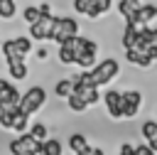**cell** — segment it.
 Masks as SVG:
<instances>
[{
    "label": "cell",
    "mask_w": 157,
    "mask_h": 155,
    "mask_svg": "<svg viewBox=\"0 0 157 155\" xmlns=\"http://www.w3.org/2000/svg\"><path fill=\"white\" fill-rule=\"evenodd\" d=\"M42 7V15L39 20H34L29 25V39H37V42H49L52 37V27H54V15L49 12V5H39Z\"/></svg>",
    "instance_id": "cell-3"
},
{
    "label": "cell",
    "mask_w": 157,
    "mask_h": 155,
    "mask_svg": "<svg viewBox=\"0 0 157 155\" xmlns=\"http://www.w3.org/2000/svg\"><path fill=\"white\" fill-rule=\"evenodd\" d=\"M118 155H135V145H132V143H120Z\"/></svg>",
    "instance_id": "cell-26"
},
{
    "label": "cell",
    "mask_w": 157,
    "mask_h": 155,
    "mask_svg": "<svg viewBox=\"0 0 157 155\" xmlns=\"http://www.w3.org/2000/svg\"><path fill=\"white\" fill-rule=\"evenodd\" d=\"M71 93H74V81L71 79H59L54 84V96L56 98H69Z\"/></svg>",
    "instance_id": "cell-15"
},
{
    "label": "cell",
    "mask_w": 157,
    "mask_h": 155,
    "mask_svg": "<svg viewBox=\"0 0 157 155\" xmlns=\"http://www.w3.org/2000/svg\"><path fill=\"white\" fill-rule=\"evenodd\" d=\"M44 103H47V91H44V86H39V84L29 86V89L20 96V111L27 113V116L39 113V111L44 108Z\"/></svg>",
    "instance_id": "cell-2"
},
{
    "label": "cell",
    "mask_w": 157,
    "mask_h": 155,
    "mask_svg": "<svg viewBox=\"0 0 157 155\" xmlns=\"http://www.w3.org/2000/svg\"><path fill=\"white\" fill-rule=\"evenodd\" d=\"M61 153H64L61 140H59V138H47V140L39 143V148H37L34 155H61Z\"/></svg>",
    "instance_id": "cell-11"
},
{
    "label": "cell",
    "mask_w": 157,
    "mask_h": 155,
    "mask_svg": "<svg viewBox=\"0 0 157 155\" xmlns=\"http://www.w3.org/2000/svg\"><path fill=\"white\" fill-rule=\"evenodd\" d=\"M140 133H142L145 143L152 140V138H157V121H155V118H152V121H145V123L140 125Z\"/></svg>",
    "instance_id": "cell-22"
},
{
    "label": "cell",
    "mask_w": 157,
    "mask_h": 155,
    "mask_svg": "<svg viewBox=\"0 0 157 155\" xmlns=\"http://www.w3.org/2000/svg\"><path fill=\"white\" fill-rule=\"evenodd\" d=\"M88 71H91L93 84L101 89V86H108V84H110L118 74H120V62H118V59H113V57H105V59L96 62Z\"/></svg>",
    "instance_id": "cell-1"
},
{
    "label": "cell",
    "mask_w": 157,
    "mask_h": 155,
    "mask_svg": "<svg viewBox=\"0 0 157 155\" xmlns=\"http://www.w3.org/2000/svg\"><path fill=\"white\" fill-rule=\"evenodd\" d=\"M12 130H15V133H27V130H29V116L20 111V113L15 116V123H12Z\"/></svg>",
    "instance_id": "cell-21"
},
{
    "label": "cell",
    "mask_w": 157,
    "mask_h": 155,
    "mask_svg": "<svg viewBox=\"0 0 157 155\" xmlns=\"http://www.w3.org/2000/svg\"><path fill=\"white\" fill-rule=\"evenodd\" d=\"M7 74L12 81H25L29 76V69H27L25 59H15V62H7Z\"/></svg>",
    "instance_id": "cell-10"
},
{
    "label": "cell",
    "mask_w": 157,
    "mask_h": 155,
    "mask_svg": "<svg viewBox=\"0 0 157 155\" xmlns=\"http://www.w3.org/2000/svg\"><path fill=\"white\" fill-rule=\"evenodd\" d=\"M96 59H98V54H76V62H74V64H78L81 69L88 71V69L96 64Z\"/></svg>",
    "instance_id": "cell-24"
},
{
    "label": "cell",
    "mask_w": 157,
    "mask_h": 155,
    "mask_svg": "<svg viewBox=\"0 0 157 155\" xmlns=\"http://www.w3.org/2000/svg\"><path fill=\"white\" fill-rule=\"evenodd\" d=\"M103 103H105V111L113 121H123V91H105L103 93Z\"/></svg>",
    "instance_id": "cell-7"
},
{
    "label": "cell",
    "mask_w": 157,
    "mask_h": 155,
    "mask_svg": "<svg viewBox=\"0 0 157 155\" xmlns=\"http://www.w3.org/2000/svg\"><path fill=\"white\" fill-rule=\"evenodd\" d=\"M27 133H29L34 140H47V138H49V128H47L44 123H39V121H37V123H29V130H27Z\"/></svg>",
    "instance_id": "cell-16"
},
{
    "label": "cell",
    "mask_w": 157,
    "mask_h": 155,
    "mask_svg": "<svg viewBox=\"0 0 157 155\" xmlns=\"http://www.w3.org/2000/svg\"><path fill=\"white\" fill-rule=\"evenodd\" d=\"M0 155H2V153H0Z\"/></svg>",
    "instance_id": "cell-32"
},
{
    "label": "cell",
    "mask_w": 157,
    "mask_h": 155,
    "mask_svg": "<svg viewBox=\"0 0 157 155\" xmlns=\"http://www.w3.org/2000/svg\"><path fill=\"white\" fill-rule=\"evenodd\" d=\"M66 103H69V111H74V113H83V111L88 108V103H86L78 93H71V96L66 98Z\"/></svg>",
    "instance_id": "cell-19"
},
{
    "label": "cell",
    "mask_w": 157,
    "mask_h": 155,
    "mask_svg": "<svg viewBox=\"0 0 157 155\" xmlns=\"http://www.w3.org/2000/svg\"><path fill=\"white\" fill-rule=\"evenodd\" d=\"M135 155H157L147 143H140V145H135Z\"/></svg>",
    "instance_id": "cell-25"
},
{
    "label": "cell",
    "mask_w": 157,
    "mask_h": 155,
    "mask_svg": "<svg viewBox=\"0 0 157 155\" xmlns=\"http://www.w3.org/2000/svg\"><path fill=\"white\" fill-rule=\"evenodd\" d=\"M110 2H113V0H91V5H88V10H86V17H88V20H98L101 15L108 12Z\"/></svg>",
    "instance_id": "cell-13"
},
{
    "label": "cell",
    "mask_w": 157,
    "mask_h": 155,
    "mask_svg": "<svg viewBox=\"0 0 157 155\" xmlns=\"http://www.w3.org/2000/svg\"><path fill=\"white\" fill-rule=\"evenodd\" d=\"M0 52L5 57V62H15V59H25L32 52V39L29 37H12L0 42Z\"/></svg>",
    "instance_id": "cell-4"
},
{
    "label": "cell",
    "mask_w": 157,
    "mask_h": 155,
    "mask_svg": "<svg viewBox=\"0 0 157 155\" xmlns=\"http://www.w3.org/2000/svg\"><path fill=\"white\" fill-rule=\"evenodd\" d=\"M125 59L130 62V64H135V66H140V69H147V66H152V57H150V52H142V49H125Z\"/></svg>",
    "instance_id": "cell-9"
},
{
    "label": "cell",
    "mask_w": 157,
    "mask_h": 155,
    "mask_svg": "<svg viewBox=\"0 0 157 155\" xmlns=\"http://www.w3.org/2000/svg\"><path fill=\"white\" fill-rule=\"evenodd\" d=\"M123 103H130V106H140L142 108V93L137 89H128V91H123Z\"/></svg>",
    "instance_id": "cell-20"
},
{
    "label": "cell",
    "mask_w": 157,
    "mask_h": 155,
    "mask_svg": "<svg viewBox=\"0 0 157 155\" xmlns=\"http://www.w3.org/2000/svg\"><path fill=\"white\" fill-rule=\"evenodd\" d=\"M42 140H34L29 133H17L7 145H10V153L12 155H34L37 148H39Z\"/></svg>",
    "instance_id": "cell-6"
},
{
    "label": "cell",
    "mask_w": 157,
    "mask_h": 155,
    "mask_svg": "<svg viewBox=\"0 0 157 155\" xmlns=\"http://www.w3.org/2000/svg\"><path fill=\"white\" fill-rule=\"evenodd\" d=\"M17 113H20V106H5V108H0V128L2 130H12V123H15Z\"/></svg>",
    "instance_id": "cell-12"
},
{
    "label": "cell",
    "mask_w": 157,
    "mask_h": 155,
    "mask_svg": "<svg viewBox=\"0 0 157 155\" xmlns=\"http://www.w3.org/2000/svg\"><path fill=\"white\" fill-rule=\"evenodd\" d=\"M91 155H105V150H103L101 145H93V148H91Z\"/></svg>",
    "instance_id": "cell-27"
},
{
    "label": "cell",
    "mask_w": 157,
    "mask_h": 155,
    "mask_svg": "<svg viewBox=\"0 0 157 155\" xmlns=\"http://www.w3.org/2000/svg\"><path fill=\"white\" fill-rule=\"evenodd\" d=\"M140 5H142L140 0H118V12H120L123 17H130Z\"/></svg>",
    "instance_id": "cell-18"
},
{
    "label": "cell",
    "mask_w": 157,
    "mask_h": 155,
    "mask_svg": "<svg viewBox=\"0 0 157 155\" xmlns=\"http://www.w3.org/2000/svg\"><path fill=\"white\" fill-rule=\"evenodd\" d=\"M39 15H42V7H39V5H27V7L22 10V17H25L27 25H32L34 20H39Z\"/></svg>",
    "instance_id": "cell-23"
},
{
    "label": "cell",
    "mask_w": 157,
    "mask_h": 155,
    "mask_svg": "<svg viewBox=\"0 0 157 155\" xmlns=\"http://www.w3.org/2000/svg\"><path fill=\"white\" fill-rule=\"evenodd\" d=\"M147 145H150V148H152V150L157 153V138H152V140H147Z\"/></svg>",
    "instance_id": "cell-29"
},
{
    "label": "cell",
    "mask_w": 157,
    "mask_h": 155,
    "mask_svg": "<svg viewBox=\"0 0 157 155\" xmlns=\"http://www.w3.org/2000/svg\"><path fill=\"white\" fill-rule=\"evenodd\" d=\"M56 59H59V64H64V66H71V64L76 62V52H74V37H71V39H66V42H61V44L56 47Z\"/></svg>",
    "instance_id": "cell-8"
},
{
    "label": "cell",
    "mask_w": 157,
    "mask_h": 155,
    "mask_svg": "<svg viewBox=\"0 0 157 155\" xmlns=\"http://www.w3.org/2000/svg\"><path fill=\"white\" fill-rule=\"evenodd\" d=\"M155 121H157V116H155Z\"/></svg>",
    "instance_id": "cell-31"
},
{
    "label": "cell",
    "mask_w": 157,
    "mask_h": 155,
    "mask_svg": "<svg viewBox=\"0 0 157 155\" xmlns=\"http://www.w3.org/2000/svg\"><path fill=\"white\" fill-rule=\"evenodd\" d=\"M17 15V2L15 0H0V17L2 20H12Z\"/></svg>",
    "instance_id": "cell-17"
},
{
    "label": "cell",
    "mask_w": 157,
    "mask_h": 155,
    "mask_svg": "<svg viewBox=\"0 0 157 155\" xmlns=\"http://www.w3.org/2000/svg\"><path fill=\"white\" fill-rule=\"evenodd\" d=\"M66 145H69V150H71L74 155H78V153H83V150L88 148V140H86V135H83V133H71Z\"/></svg>",
    "instance_id": "cell-14"
},
{
    "label": "cell",
    "mask_w": 157,
    "mask_h": 155,
    "mask_svg": "<svg viewBox=\"0 0 157 155\" xmlns=\"http://www.w3.org/2000/svg\"><path fill=\"white\" fill-rule=\"evenodd\" d=\"M37 59H47V49H44V47L37 49Z\"/></svg>",
    "instance_id": "cell-28"
},
{
    "label": "cell",
    "mask_w": 157,
    "mask_h": 155,
    "mask_svg": "<svg viewBox=\"0 0 157 155\" xmlns=\"http://www.w3.org/2000/svg\"><path fill=\"white\" fill-rule=\"evenodd\" d=\"M78 27H81V25H78V20H74V17H56V20H54V27H52L49 42L61 44V42L76 37V34H78Z\"/></svg>",
    "instance_id": "cell-5"
},
{
    "label": "cell",
    "mask_w": 157,
    "mask_h": 155,
    "mask_svg": "<svg viewBox=\"0 0 157 155\" xmlns=\"http://www.w3.org/2000/svg\"><path fill=\"white\" fill-rule=\"evenodd\" d=\"M5 84H7V79H0V89H2V86H5Z\"/></svg>",
    "instance_id": "cell-30"
}]
</instances>
